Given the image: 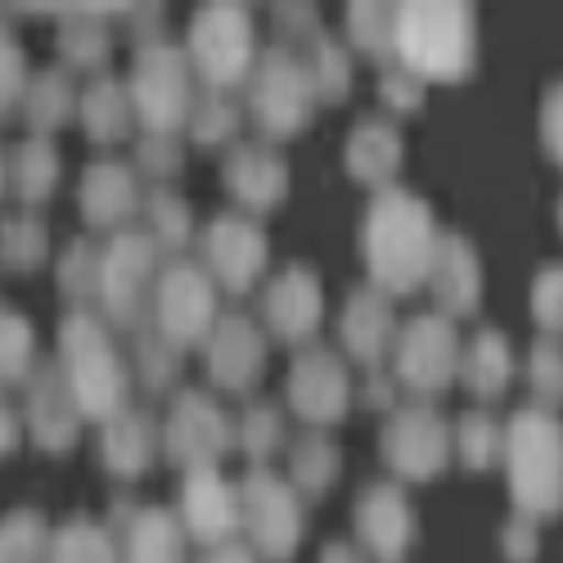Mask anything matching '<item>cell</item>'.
I'll use <instances>...</instances> for the list:
<instances>
[{
  "mask_svg": "<svg viewBox=\"0 0 563 563\" xmlns=\"http://www.w3.org/2000/svg\"><path fill=\"white\" fill-rule=\"evenodd\" d=\"M505 474L519 519L545 523L563 514V419L541 406H523L505 424Z\"/></svg>",
  "mask_w": 563,
  "mask_h": 563,
  "instance_id": "6da1fadb",
  "label": "cell"
},
{
  "mask_svg": "<svg viewBox=\"0 0 563 563\" xmlns=\"http://www.w3.org/2000/svg\"><path fill=\"white\" fill-rule=\"evenodd\" d=\"M438 253V230L429 208L410 195H379L365 217V262L374 285L388 294H410L429 279Z\"/></svg>",
  "mask_w": 563,
  "mask_h": 563,
  "instance_id": "7a4b0ae2",
  "label": "cell"
},
{
  "mask_svg": "<svg viewBox=\"0 0 563 563\" xmlns=\"http://www.w3.org/2000/svg\"><path fill=\"white\" fill-rule=\"evenodd\" d=\"M393 51L415 81H460L474 73L478 32L468 5H401L393 14Z\"/></svg>",
  "mask_w": 563,
  "mask_h": 563,
  "instance_id": "3957f363",
  "label": "cell"
},
{
  "mask_svg": "<svg viewBox=\"0 0 563 563\" xmlns=\"http://www.w3.org/2000/svg\"><path fill=\"white\" fill-rule=\"evenodd\" d=\"M195 64L212 86H230L253 68V27L234 5L199 14V23H195Z\"/></svg>",
  "mask_w": 563,
  "mask_h": 563,
  "instance_id": "277c9868",
  "label": "cell"
},
{
  "mask_svg": "<svg viewBox=\"0 0 563 563\" xmlns=\"http://www.w3.org/2000/svg\"><path fill=\"white\" fill-rule=\"evenodd\" d=\"M397 369L415 393H438L460 369V343L442 316H419L397 343Z\"/></svg>",
  "mask_w": 563,
  "mask_h": 563,
  "instance_id": "5b68a950",
  "label": "cell"
},
{
  "mask_svg": "<svg viewBox=\"0 0 563 563\" xmlns=\"http://www.w3.org/2000/svg\"><path fill=\"white\" fill-rule=\"evenodd\" d=\"M446 451H451L446 424L433 410H424V406L401 410L388 424V433H384V455H388V464L397 468V474H406V478H433V474H442Z\"/></svg>",
  "mask_w": 563,
  "mask_h": 563,
  "instance_id": "8992f818",
  "label": "cell"
},
{
  "mask_svg": "<svg viewBox=\"0 0 563 563\" xmlns=\"http://www.w3.org/2000/svg\"><path fill=\"white\" fill-rule=\"evenodd\" d=\"M311 109V77L289 59V55H271L257 73L253 86V113L271 135H289L307 122Z\"/></svg>",
  "mask_w": 563,
  "mask_h": 563,
  "instance_id": "52a82bcc",
  "label": "cell"
},
{
  "mask_svg": "<svg viewBox=\"0 0 563 563\" xmlns=\"http://www.w3.org/2000/svg\"><path fill=\"white\" fill-rule=\"evenodd\" d=\"M212 316H217V302H212V285L190 271V266H180L163 279V289H158V320H163V330L172 343H199L203 334H212Z\"/></svg>",
  "mask_w": 563,
  "mask_h": 563,
  "instance_id": "ba28073f",
  "label": "cell"
},
{
  "mask_svg": "<svg viewBox=\"0 0 563 563\" xmlns=\"http://www.w3.org/2000/svg\"><path fill=\"white\" fill-rule=\"evenodd\" d=\"M244 514H249V528H253V541L257 550L266 554H289L298 545V532H302V514H298V500L285 483L275 478H253L249 483V496H244Z\"/></svg>",
  "mask_w": 563,
  "mask_h": 563,
  "instance_id": "9c48e42d",
  "label": "cell"
},
{
  "mask_svg": "<svg viewBox=\"0 0 563 563\" xmlns=\"http://www.w3.org/2000/svg\"><path fill=\"white\" fill-rule=\"evenodd\" d=\"M356 528L379 559H397L415 537V514L397 487H369L356 505Z\"/></svg>",
  "mask_w": 563,
  "mask_h": 563,
  "instance_id": "30bf717a",
  "label": "cell"
},
{
  "mask_svg": "<svg viewBox=\"0 0 563 563\" xmlns=\"http://www.w3.org/2000/svg\"><path fill=\"white\" fill-rule=\"evenodd\" d=\"M208 257H212V271L225 279L230 289H249L262 262H266V240L257 234V225L249 221H217L212 234H208Z\"/></svg>",
  "mask_w": 563,
  "mask_h": 563,
  "instance_id": "8fae6325",
  "label": "cell"
},
{
  "mask_svg": "<svg viewBox=\"0 0 563 563\" xmlns=\"http://www.w3.org/2000/svg\"><path fill=\"white\" fill-rule=\"evenodd\" d=\"M429 285L433 294L442 298L446 311H474L478 307V294H483V271H478V253L468 249L464 240L446 234L438 240V253H433V266H429Z\"/></svg>",
  "mask_w": 563,
  "mask_h": 563,
  "instance_id": "7c38bea8",
  "label": "cell"
},
{
  "mask_svg": "<svg viewBox=\"0 0 563 563\" xmlns=\"http://www.w3.org/2000/svg\"><path fill=\"white\" fill-rule=\"evenodd\" d=\"M294 406L307 419H339L347 406V374L334 356L324 352H307L294 369Z\"/></svg>",
  "mask_w": 563,
  "mask_h": 563,
  "instance_id": "4fadbf2b",
  "label": "cell"
},
{
  "mask_svg": "<svg viewBox=\"0 0 563 563\" xmlns=\"http://www.w3.org/2000/svg\"><path fill=\"white\" fill-rule=\"evenodd\" d=\"M266 320H271V330L279 339H294V343L311 339L316 320H320V289H316V279L307 271L279 275L271 285V298H266Z\"/></svg>",
  "mask_w": 563,
  "mask_h": 563,
  "instance_id": "5bb4252c",
  "label": "cell"
},
{
  "mask_svg": "<svg viewBox=\"0 0 563 563\" xmlns=\"http://www.w3.org/2000/svg\"><path fill=\"white\" fill-rule=\"evenodd\" d=\"M225 446V419L217 406H208L203 397H185L176 419H172V451L185 464H208L217 460Z\"/></svg>",
  "mask_w": 563,
  "mask_h": 563,
  "instance_id": "9a60e30c",
  "label": "cell"
},
{
  "mask_svg": "<svg viewBox=\"0 0 563 563\" xmlns=\"http://www.w3.org/2000/svg\"><path fill=\"white\" fill-rule=\"evenodd\" d=\"M185 523L199 541H225L240 523V500L225 483H217V474H195L185 487Z\"/></svg>",
  "mask_w": 563,
  "mask_h": 563,
  "instance_id": "2e32d148",
  "label": "cell"
},
{
  "mask_svg": "<svg viewBox=\"0 0 563 563\" xmlns=\"http://www.w3.org/2000/svg\"><path fill=\"white\" fill-rule=\"evenodd\" d=\"M212 374L225 388H249L262 369V343L249 320H225L212 330Z\"/></svg>",
  "mask_w": 563,
  "mask_h": 563,
  "instance_id": "e0dca14e",
  "label": "cell"
},
{
  "mask_svg": "<svg viewBox=\"0 0 563 563\" xmlns=\"http://www.w3.org/2000/svg\"><path fill=\"white\" fill-rule=\"evenodd\" d=\"M460 369H464V384L474 388L483 401L500 397L514 384V352H509L505 334L483 330L474 343H468V352L460 356Z\"/></svg>",
  "mask_w": 563,
  "mask_h": 563,
  "instance_id": "ac0fdd59",
  "label": "cell"
},
{
  "mask_svg": "<svg viewBox=\"0 0 563 563\" xmlns=\"http://www.w3.org/2000/svg\"><path fill=\"white\" fill-rule=\"evenodd\" d=\"M225 180H230V190H234V199H244V203H253V208H271V203H279V195H285V167H279V158L275 154H266V150H240L230 158V167H225Z\"/></svg>",
  "mask_w": 563,
  "mask_h": 563,
  "instance_id": "d6986e66",
  "label": "cell"
},
{
  "mask_svg": "<svg viewBox=\"0 0 563 563\" xmlns=\"http://www.w3.org/2000/svg\"><path fill=\"white\" fill-rule=\"evenodd\" d=\"M343 339L361 361H379L393 343V311L379 294H356L343 316Z\"/></svg>",
  "mask_w": 563,
  "mask_h": 563,
  "instance_id": "ffe728a7",
  "label": "cell"
},
{
  "mask_svg": "<svg viewBox=\"0 0 563 563\" xmlns=\"http://www.w3.org/2000/svg\"><path fill=\"white\" fill-rule=\"evenodd\" d=\"M140 100H145V118H154L158 126L180 122V113H185V68H180L176 55H150L145 59Z\"/></svg>",
  "mask_w": 563,
  "mask_h": 563,
  "instance_id": "44dd1931",
  "label": "cell"
},
{
  "mask_svg": "<svg viewBox=\"0 0 563 563\" xmlns=\"http://www.w3.org/2000/svg\"><path fill=\"white\" fill-rule=\"evenodd\" d=\"M401 163V145H397V135L379 122H365L356 135H352V145H347V167L352 176H361L365 185H384Z\"/></svg>",
  "mask_w": 563,
  "mask_h": 563,
  "instance_id": "7402d4cb",
  "label": "cell"
},
{
  "mask_svg": "<svg viewBox=\"0 0 563 563\" xmlns=\"http://www.w3.org/2000/svg\"><path fill=\"white\" fill-rule=\"evenodd\" d=\"M528 384L541 410H559L563 406V343L559 339H537L532 356H528Z\"/></svg>",
  "mask_w": 563,
  "mask_h": 563,
  "instance_id": "603a6c76",
  "label": "cell"
},
{
  "mask_svg": "<svg viewBox=\"0 0 563 563\" xmlns=\"http://www.w3.org/2000/svg\"><path fill=\"white\" fill-rule=\"evenodd\" d=\"M460 455L468 468H492L505 455V429L496 424L492 415H464L460 424Z\"/></svg>",
  "mask_w": 563,
  "mask_h": 563,
  "instance_id": "cb8c5ba5",
  "label": "cell"
},
{
  "mask_svg": "<svg viewBox=\"0 0 563 563\" xmlns=\"http://www.w3.org/2000/svg\"><path fill=\"white\" fill-rule=\"evenodd\" d=\"M532 320L545 339L563 334V266H545L532 279Z\"/></svg>",
  "mask_w": 563,
  "mask_h": 563,
  "instance_id": "d4e9b609",
  "label": "cell"
},
{
  "mask_svg": "<svg viewBox=\"0 0 563 563\" xmlns=\"http://www.w3.org/2000/svg\"><path fill=\"white\" fill-rule=\"evenodd\" d=\"M135 563H180V537L167 519H145L135 532Z\"/></svg>",
  "mask_w": 563,
  "mask_h": 563,
  "instance_id": "484cf974",
  "label": "cell"
},
{
  "mask_svg": "<svg viewBox=\"0 0 563 563\" xmlns=\"http://www.w3.org/2000/svg\"><path fill=\"white\" fill-rule=\"evenodd\" d=\"M352 36H356V45H365L369 55H388L393 51V10L356 5L352 10Z\"/></svg>",
  "mask_w": 563,
  "mask_h": 563,
  "instance_id": "4316f807",
  "label": "cell"
},
{
  "mask_svg": "<svg viewBox=\"0 0 563 563\" xmlns=\"http://www.w3.org/2000/svg\"><path fill=\"white\" fill-rule=\"evenodd\" d=\"M334 468H339V455L324 446L320 438H307V442L298 446V455H294V474H298L302 487H311V492L330 487V483H334Z\"/></svg>",
  "mask_w": 563,
  "mask_h": 563,
  "instance_id": "83f0119b",
  "label": "cell"
},
{
  "mask_svg": "<svg viewBox=\"0 0 563 563\" xmlns=\"http://www.w3.org/2000/svg\"><path fill=\"white\" fill-rule=\"evenodd\" d=\"M541 145L554 167H563V77L545 90L541 100Z\"/></svg>",
  "mask_w": 563,
  "mask_h": 563,
  "instance_id": "f1b7e54d",
  "label": "cell"
},
{
  "mask_svg": "<svg viewBox=\"0 0 563 563\" xmlns=\"http://www.w3.org/2000/svg\"><path fill=\"white\" fill-rule=\"evenodd\" d=\"M500 545H505V559H514V563H532L537 550H541L537 523H532V519H514V523L500 532Z\"/></svg>",
  "mask_w": 563,
  "mask_h": 563,
  "instance_id": "f546056e",
  "label": "cell"
},
{
  "mask_svg": "<svg viewBox=\"0 0 563 563\" xmlns=\"http://www.w3.org/2000/svg\"><path fill=\"white\" fill-rule=\"evenodd\" d=\"M316 86L324 90V96H343V86H347V64L339 59V51H330V45H324V51H320V64H316Z\"/></svg>",
  "mask_w": 563,
  "mask_h": 563,
  "instance_id": "4dcf8cb0",
  "label": "cell"
},
{
  "mask_svg": "<svg viewBox=\"0 0 563 563\" xmlns=\"http://www.w3.org/2000/svg\"><path fill=\"white\" fill-rule=\"evenodd\" d=\"M244 438H249V446H253L257 455H266V451L275 446V438H279V419H275V415H266V410H253V415H249Z\"/></svg>",
  "mask_w": 563,
  "mask_h": 563,
  "instance_id": "1f68e13d",
  "label": "cell"
},
{
  "mask_svg": "<svg viewBox=\"0 0 563 563\" xmlns=\"http://www.w3.org/2000/svg\"><path fill=\"white\" fill-rule=\"evenodd\" d=\"M324 563H356V554H352V550H343V545H334L330 554H324Z\"/></svg>",
  "mask_w": 563,
  "mask_h": 563,
  "instance_id": "d6a6232c",
  "label": "cell"
},
{
  "mask_svg": "<svg viewBox=\"0 0 563 563\" xmlns=\"http://www.w3.org/2000/svg\"><path fill=\"white\" fill-rule=\"evenodd\" d=\"M208 563H249V559H244V554H234V550H225V554H212Z\"/></svg>",
  "mask_w": 563,
  "mask_h": 563,
  "instance_id": "836d02e7",
  "label": "cell"
},
{
  "mask_svg": "<svg viewBox=\"0 0 563 563\" xmlns=\"http://www.w3.org/2000/svg\"><path fill=\"white\" fill-rule=\"evenodd\" d=\"M559 234H563V199H559Z\"/></svg>",
  "mask_w": 563,
  "mask_h": 563,
  "instance_id": "e575fe53",
  "label": "cell"
}]
</instances>
